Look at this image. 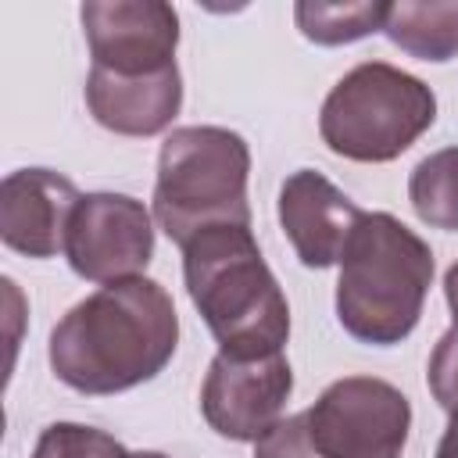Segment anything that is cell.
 <instances>
[{
    "label": "cell",
    "mask_w": 458,
    "mask_h": 458,
    "mask_svg": "<svg viewBox=\"0 0 458 458\" xmlns=\"http://www.w3.org/2000/svg\"><path fill=\"white\" fill-rule=\"evenodd\" d=\"M426 379H429V394L433 401L447 411V415H458V326H451L433 354H429V369H426Z\"/></svg>",
    "instance_id": "e0dca14e"
},
{
    "label": "cell",
    "mask_w": 458,
    "mask_h": 458,
    "mask_svg": "<svg viewBox=\"0 0 458 458\" xmlns=\"http://www.w3.org/2000/svg\"><path fill=\"white\" fill-rule=\"evenodd\" d=\"M361 215L365 211L315 168L290 172L279 190V225L308 268L340 265Z\"/></svg>",
    "instance_id": "8fae6325"
},
{
    "label": "cell",
    "mask_w": 458,
    "mask_h": 458,
    "mask_svg": "<svg viewBox=\"0 0 458 458\" xmlns=\"http://www.w3.org/2000/svg\"><path fill=\"white\" fill-rule=\"evenodd\" d=\"M293 394V372L283 351L258 358L215 354L200 386L204 422L229 440H258L279 419Z\"/></svg>",
    "instance_id": "ba28073f"
},
{
    "label": "cell",
    "mask_w": 458,
    "mask_h": 458,
    "mask_svg": "<svg viewBox=\"0 0 458 458\" xmlns=\"http://www.w3.org/2000/svg\"><path fill=\"white\" fill-rule=\"evenodd\" d=\"M32 458H129V451L122 447V440H114L97 426L50 422L39 433Z\"/></svg>",
    "instance_id": "2e32d148"
},
{
    "label": "cell",
    "mask_w": 458,
    "mask_h": 458,
    "mask_svg": "<svg viewBox=\"0 0 458 458\" xmlns=\"http://www.w3.org/2000/svg\"><path fill=\"white\" fill-rule=\"evenodd\" d=\"M386 39L419 61L458 57V0H401L390 4Z\"/></svg>",
    "instance_id": "4fadbf2b"
},
{
    "label": "cell",
    "mask_w": 458,
    "mask_h": 458,
    "mask_svg": "<svg viewBox=\"0 0 458 458\" xmlns=\"http://www.w3.org/2000/svg\"><path fill=\"white\" fill-rule=\"evenodd\" d=\"M444 297H447V308H451V315H454V326H458V261L447 268V276H444Z\"/></svg>",
    "instance_id": "ffe728a7"
},
{
    "label": "cell",
    "mask_w": 458,
    "mask_h": 458,
    "mask_svg": "<svg viewBox=\"0 0 458 458\" xmlns=\"http://www.w3.org/2000/svg\"><path fill=\"white\" fill-rule=\"evenodd\" d=\"M437 122L433 89L386 61L354 64L322 100V143L347 161L383 165L401 157Z\"/></svg>",
    "instance_id": "5b68a950"
},
{
    "label": "cell",
    "mask_w": 458,
    "mask_h": 458,
    "mask_svg": "<svg viewBox=\"0 0 458 458\" xmlns=\"http://www.w3.org/2000/svg\"><path fill=\"white\" fill-rule=\"evenodd\" d=\"M386 14H390V4H379V0H361V4L301 0L293 7L301 36L318 47H344V43L365 39L372 32H383Z\"/></svg>",
    "instance_id": "5bb4252c"
},
{
    "label": "cell",
    "mask_w": 458,
    "mask_h": 458,
    "mask_svg": "<svg viewBox=\"0 0 458 458\" xmlns=\"http://www.w3.org/2000/svg\"><path fill=\"white\" fill-rule=\"evenodd\" d=\"M254 458H322L311 433H308L304 411L279 419L265 437H258L254 440Z\"/></svg>",
    "instance_id": "ac0fdd59"
},
{
    "label": "cell",
    "mask_w": 458,
    "mask_h": 458,
    "mask_svg": "<svg viewBox=\"0 0 458 458\" xmlns=\"http://www.w3.org/2000/svg\"><path fill=\"white\" fill-rule=\"evenodd\" d=\"M129 458H168V454H161V451H132Z\"/></svg>",
    "instance_id": "44dd1931"
},
{
    "label": "cell",
    "mask_w": 458,
    "mask_h": 458,
    "mask_svg": "<svg viewBox=\"0 0 458 458\" xmlns=\"http://www.w3.org/2000/svg\"><path fill=\"white\" fill-rule=\"evenodd\" d=\"M304 419L322 458H401L411 404L386 379L344 376L318 394Z\"/></svg>",
    "instance_id": "8992f818"
},
{
    "label": "cell",
    "mask_w": 458,
    "mask_h": 458,
    "mask_svg": "<svg viewBox=\"0 0 458 458\" xmlns=\"http://www.w3.org/2000/svg\"><path fill=\"white\" fill-rule=\"evenodd\" d=\"M408 200L419 222L458 233V143L433 150L408 175Z\"/></svg>",
    "instance_id": "9a60e30c"
},
{
    "label": "cell",
    "mask_w": 458,
    "mask_h": 458,
    "mask_svg": "<svg viewBox=\"0 0 458 458\" xmlns=\"http://www.w3.org/2000/svg\"><path fill=\"white\" fill-rule=\"evenodd\" d=\"M86 107L97 125L118 136H157L182 107L179 64L154 75H114L104 68H89Z\"/></svg>",
    "instance_id": "7c38bea8"
},
{
    "label": "cell",
    "mask_w": 458,
    "mask_h": 458,
    "mask_svg": "<svg viewBox=\"0 0 458 458\" xmlns=\"http://www.w3.org/2000/svg\"><path fill=\"white\" fill-rule=\"evenodd\" d=\"M182 279L222 354L258 358L283 351L290 304L250 225H211L182 243Z\"/></svg>",
    "instance_id": "7a4b0ae2"
},
{
    "label": "cell",
    "mask_w": 458,
    "mask_h": 458,
    "mask_svg": "<svg viewBox=\"0 0 458 458\" xmlns=\"http://www.w3.org/2000/svg\"><path fill=\"white\" fill-rule=\"evenodd\" d=\"M250 150L222 125L172 129L157 154L154 218L172 243H190L211 225H250Z\"/></svg>",
    "instance_id": "277c9868"
},
{
    "label": "cell",
    "mask_w": 458,
    "mask_h": 458,
    "mask_svg": "<svg viewBox=\"0 0 458 458\" xmlns=\"http://www.w3.org/2000/svg\"><path fill=\"white\" fill-rule=\"evenodd\" d=\"M179 347V315L168 290L147 276L118 279L68 308L50 329L54 376L89 397L154 379Z\"/></svg>",
    "instance_id": "6da1fadb"
},
{
    "label": "cell",
    "mask_w": 458,
    "mask_h": 458,
    "mask_svg": "<svg viewBox=\"0 0 458 458\" xmlns=\"http://www.w3.org/2000/svg\"><path fill=\"white\" fill-rule=\"evenodd\" d=\"M437 458H458V415H451V422L437 444Z\"/></svg>",
    "instance_id": "d6986e66"
},
{
    "label": "cell",
    "mask_w": 458,
    "mask_h": 458,
    "mask_svg": "<svg viewBox=\"0 0 458 458\" xmlns=\"http://www.w3.org/2000/svg\"><path fill=\"white\" fill-rule=\"evenodd\" d=\"M64 258L72 272L86 283L107 286L143 276L154 258L150 211L129 193H82L68 225Z\"/></svg>",
    "instance_id": "52a82bcc"
},
{
    "label": "cell",
    "mask_w": 458,
    "mask_h": 458,
    "mask_svg": "<svg viewBox=\"0 0 458 458\" xmlns=\"http://www.w3.org/2000/svg\"><path fill=\"white\" fill-rule=\"evenodd\" d=\"M82 193L54 168H18L0 182V240L25 258L64 254Z\"/></svg>",
    "instance_id": "30bf717a"
},
{
    "label": "cell",
    "mask_w": 458,
    "mask_h": 458,
    "mask_svg": "<svg viewBox=\"0 0 458 458\" xmlns=\"http://www.w3.org/2000/svg\"><path fill=\"white\" fill-rule=\"evenodd\" d=\"M79 18L93 68L154 75L175 64L179 14L165 0H86Z\"/></svg>",
    "instance_id": "9c48e42d"
},
{
    "label": "cell",
    "mask_w": 458,
    "mask_h": 458,
    "mask_svg": "<svg viewBox=\"0 0 458 458\" xmlns=\"http://www.w3.org/2000/svg\"><path fill=\"white\" fill-rule=\"evenodd\" d=\"M429 283V243L390 211H365L340 258L336 318L354 340L394 347L419 326Z\"/></svg>",
    "instance_id": "3957f363"
}]
</instances>
